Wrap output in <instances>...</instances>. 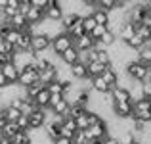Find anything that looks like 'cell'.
<instances>
[{"instance_id": "23", "label": "cell", "mask_w": 151, "mask_h": 144, "mask_svg": "<svg viewBox=\"0 0 151 144\" xmlns=\"http://www.w3.org/2000/svg\"><path fill=\"white\" fill-rule=\"evenodd\" d=\"M115 42H117V33H115V31H109V29H107L105 33L101 35V39L98 41V44L103 46V48H111V46L115 44Z\"/></svg>"}, {"instance_id": "39", "label": "cell", "mask_w": 151, "mask_h": 144, "mask_svg": "<svg viewBox=\"0 0 151 144\" xmlns=\"http://www.w3.org/2000/svg\"><path fill=\"white\" fill-rule=\"evenodd\" d=\"M6 6H10V8H14V10H17L19 2H17V0H8V4H6Z\"/></svg>"}, {"instance_id": "45", "label": "cell", "mask_w": 151, "mask_h": 144, "mask_svg": "<svg viewBox=\"0 0 151 144\" xmlns=\"http://www.w3.org/2000/svg\"><path fill=\"white\" fill-rule=\"evenodd\" d=\"M0 108H2V104H0Z\"/></svg>"}, {"instance_id": "28", "label": "cell", "mask_w": 151, "mask_h": 144, "mask_svg": "<svg viewBox=\"0 0 151 144\" xmlns=\"http://www.w3.org/2000/svg\"><path fill=\"white\" fill-rule=\"evenodd\" d=\"M94 8H100V10H105V12H113L117 8V0H96Z\"/></svg>"}, {"instance_id": "3", "label": "cell", "mask_w": 151, "mask_h": 144, "mask_svg": "<svg viewBox=\"0 0 151 144\" xmlns=\"http://www.w3.org/2000/svg\"><path fill=\"white\" fill-rule=\"evenodd\" d=\"M35 83H38V71L35 69V63H31L29 67H25V69L19 73L17 83H15V85H19L21 89H27V87L35 85Z\"/></svg>"}, {"instance_id": "6", "label": "cell", "mask_w": 151, "mask_h": 144, "mask_svg": "<svg viewBox=\"0 0 151 144\" xmlns=\"http://www.w3.org/2000/svg\"><path fill=\"white\" fill-rule=\"evenodd\" d=\"M111 113L115 119H130L132 115V102H113Z\"/></svg>"}, {"instance_id": "21", "label": "cell", "mask_w": 151, "mask_h": 144, "mask_svg": "<svg viewBox=\"0 0 151 144\" xmlns=\"http://www.w3.org/2000/svg\"><path fill=\"white\" fill-rule=\"evenodd\" d=\"M94 17V21H96V25H109V12L105 10H100V8H94L92 14H90Z\"/></svg>"}, {"instance_id": "11", "label": "cell", "mask_w": 151, "mask_h": 144, "mask_svg": "<svg viewBox=\"0 0 151 144\" xmlns=\"http://www.w3.org/2000/svg\"><path fill=\"white\" fill-rule=\"evenodd\" d=\"M58 58L61 60L63 65L69 67V65H73V63H77V62H78V50H77L75 46H71V48H67L65 52H61Z\"/></svg>"}, {"instance_id": "27", "label": "cell", "mask_w": 151, "mask_h": 144, "mask_svg": "<svg viewBox=\"0 0 151 144\" xmlns=\"http://www.w3.org/2000/svg\"><path fill=\"white\" fill-rule=\"evenodd\" d=\"M10 140L14 144H31V135L27 133V131H17Z\"/></svg>"}, {"instance_id": "18", "label": "cell", "mask_w": 151, "mask_h": 144, "mask_svg": "<svg viewBox=\"0 0 151 144\" xmlns=\"http://www.w3.org/2000/svg\"><path fill=\"white\" fill-rule=\"evenodd\" d=\"M136 62L144 63L145 67L151 65V44H144L140 50L136 52Z\"/></svg>"}, {"instance_id": "32", "label": "cell", "mask_w": 151, "mask_h": 144, "mask_svg": "<svg viewBox=\"0 0 151 144\" xmlns=\"http://www.w3.org/2000/svg\"><path fill=\"white\" fill-rule=\"evenodd\" d=\"M75 125H77V131H84L88 129V121H86V111L78 117H75Z\"/></svg>"}, {"instance_id": "10", "label": "cell", "mask_w": 151, "mask_h": 144, "mask_svg": "<svg viewBox=\"0 0 151 144\" xmlns=\"http://www.w3.org/2000/svg\"><path fill=\"white\" fill-rule=\"evenodd\" d=\"M69 73H71V79H77V81H86L88 79V71H86V65L82 62L69 65Z\"/></svg>"}, {"instance_id": "37", "label": "cell", "mask_w": 151, "mask_h": 144, "mask_svg": "<svg viewBox=\"0 0 151 144\" xmlns=\"http://www.w3.org/2000/svg\"><path fill=\"white\" fill-rule=\"evenodd\" d=\"M52 144H73V140H71V138H65V137H58Z\"/></svg>"}, {"instance_id": "14", "label": "cell", "mask_w": 151, "mask_h": 144, "mask_svg": "<svg viewBox=\"0 0 151 144\" xmlns=\"http://www.w3.org/2000/svg\"><path fill=\"white\" fill-rule=\"evenodd\" d=\"M78 19H81V15H78V14H75V12H65V14H63V17L59 19V25H61V29L67 33V31H69L71 27L78 21Z\"/></svg>"}, {"instance_id": "19", "label": "cell", "mask_w": 151, "mask_h": 144, "mask_svg": "<svg viewBox=\"0 0 151 144\" xmlns=\"http://www.w3.org/2000/svg\"><path fill=\"white\" fill-rule=\"evenodd\" d=\"M48 102H50V92H48V89L44 87V89L33 98V104L38 108V110H46V108H48Z\"/></svg>"}, {"instance_id": "5", "label": "cell", "mask_w": 151, "mask_h": 144, "mask_svg": "<svg viewBox=\"0 0 151 144\" xmlns=\"http://www.w3.org/2000/svg\"><path fill=\"white\" fill-rule=\"evenodd\" d=\"M63 14H65V10L61 8V0H50L48 8L44 10V19L59 23V19L63 17Z\"/></svg>"}, {"instance_id": "36", "label": "cell", "mask_w": 151, "mask_h": 144, "mask_svg": "<svg viewBox=\"0 0 151 144\" xmlns=\"http://www.w3.org/2000/svg\"><path fill=\"white\" fill-rule=\"evenodd\" d=\"M29 8H31V4H29V2H23V4H19V6H17V14H21V15H27Z\"/></svg>"}, {"instance_id": "29", "label": "cell", "mask_w": 151, "mask_h": 144, "mask_svg": "<svg viewBox=\"0 0 151 144\" xmlns=\"http://www.w3.org/2000/svg\"><path fill=\"white\" fill-rule=\"evenodd\" d=\"M81 23H82V29H84L86 35H90V33H92V29L96 27V21H94L92 15H84V17L81 19Z\"/></svg>"}, {"instance_id": "20", "label": "cell", "mask_w": 151, "mask_h": 144, "mask_svg": "<svg viewBox=\"0 0 151 144\" xmlns=\"http://www.w3.org/2000/svg\"><path fill=\"white\" fill-rule=\"evenodd\" d=\"M8 25L12 27V29H17V31H25L27 27V19H25V15H21V14H15V15H12L10 19H8Z\"/></svg>"}, {"instance_id": "22", "label": "cell", "mask_w": 151, "mask_h": 144, "mask_svg": "<svg viewBox=\"0 0 151 144\" xmlns=\"http://www.w3.org/2000/svg\"><path fill=\"white\" fill-rule=\"evenodd\" d=\"M55 81V65H52L48 67V69H44V71H40L38 73V83H42V85H50V83H54Z\"/></svg>"}, {"instance_id": "42", "label": "cell", "mask_w": 151, "mask_h": 144, "mask_svg": "<svg viewBox=\"0 0 151 144\" xmlns=\"http://www.w3.org/2000/svg\"><path fill=\"white\" fill-rule=\"evenodd\" d=\"M6 4H8V0H0V10H2V8H6Z\"/></svg>"}, {"instance_id": "40", "label": "cell", "mask_w": 151, "mask_h": 144, "mask_svg": "<svg viewBox=\"0 0 151 144\" xmlns=\"http://www.w3.org/2000/svg\"><path fill=\"white\" fill-rule=\"evenodd\" d=\"M81 4H84V6H90V8H94V4H96V0H78Z\"/></svg>"}, {"instance_id": "34", "label": "cell", "mask_w": 151, "mask_h": 144, "mask_svg": "<svg viewBox=\"0 0 151 144\" xmlns=\"http://www.w3.org/2000/svg\"><path fill=\"white\" fill-rule=\"evenodd\" d=\"M29 4H31L33 8H38V10H42V12H44L46 8H48L50 0H29Z\"/></svg>"}, {"instance_id": "4", "label": "cell", "mask_w": 151, "mask_h": 144, "mask_svg": "<svg viewBox=\"0 0 151 144\" xmlns=\"http://www.w3.org/2000/svg\"><path fill=\"white\" fill-rule=\"evenodd\" d=\"M50 42H52V39L48 37V35H44V33L33 35V37H31V52L40 54V52L50 50Z\"/></svg>"}, {"instance_id": "31", "label": "cell", "mask_w": 151, "mask_h": 144, "mask_svg": "<svg viewBox=\"0 0 151 144\" xmlns=\"http://www.w3.org/2000/svg\"><path fill=\"white\" fill-rule=\"evenodd\" d=\"M46 89H48L50 94H63V90H65L59 81H54V83H50V85H46Z\"/></svg>"}, {"instance_id": "24", "label": "cell", "mask_w": 151, "mask_h": 144, "mask_svg": "<svg viewBox=\"0 0 151 144\" xmlns=\"http://www.w3.org/2000/svg\"><path fill=\"white\" fill-rule=\"evenodd\" d=\"M107 65H101L100 62H90L88 65H86V71H88V77H100L103 73V69H105Z\"/></svg>"}, {"instance_id": "33", "label": "cell", "mask_w": 151, "mask_h": 144, "mask_svg": "<svg viewBox=\"0 0 151 144\" xmlns=\"http://www.w3.org/2000/svg\"><path fill=\"white\" fill-rule=\"evenodd\" d=\"M15 125H17L19 131H27V133H29V119H27V115H19V119L15 121Z\"/></svg>"}, {"instance_id": "12", "label": "cell", "mask_w": 151, "mask_h": 144, "mask_svg": "<svg viewBox=\"0 0 151 144\" xmlns=\"http://www.w3.org/2000/svg\"><path fill=\"white\" fill-rule=\"evenodd\" d=\"M73 46L77 48L78 52H86V50H90V48L96 46V42L90 39V35L84 33V35H81L78 39H75V41H73Z\"/></svg>"}, {"instance_id": "26", "label": "cell", "mask_w": 151, "mask_h": 144, "mask_svg": "<svg viewBox=\"0 0 151 144\" xmlns=\"http://www.w3.org/2000/svg\"><path fill=\"white\" fill-rule=\"evenodd\" d=\"M17 125L15 123H10V121H6V125L0 129V137H4V138H12L15 133H17Z\"/></svg>"}, {"instance_id": "35", "label": "cell", "mask_w": 151, "mask_h": 144, "mask_svg": "<svg viewBox=\"0 0 151 144\" xmlns=\"http://www.w3.org/2000/svg\"><path fill=\"white\" fill-rule=\"evenodd\" d=\"M142 94H144V98H151V81L142 83Z\"/></svg>"}, {"instance_id": "1", "label": "cell", "mask_w": 151, "mask_h": 144, "mask_svg": "<svg viewBox=\"0 0 151 144\" xmlns=\"http://www.w3.org/2000/svg\"><path fill=\"white\" fill-rule=\"evenodd\" d=\"M124 75L134 83H144L145 79H147V67H145L144 63L132 60V62H128L124 65Z\"/></svg>"}, {"instance_id": "15", "label": "cell", "mask_w": 151, "mask_h": 144, "mask_svg": "<svg viewBox=\"0 0 151 144\" xmlns=\"http://www.w3.org/2000/svg\"><path fill=\"white\" fill-rule=\"evenodd\" d=\"M90 79V89H92V92H98V94H107L109 92V87H107V83L103 81L101 77H88Z\"/></svg>"}, {"instance_id": "2", "label": "cell", "mask_w": 151, "mask_h": 144, "mask_svg": "<svg viewBox=\"0 0 151 144\" xmlns=\"http://www.w3.org/2000/svg\"><path fill=\"white\" fill-rule=\"evenodd\" d=\"M71 46H73V39H71V35H67L65 31L59 33V35H55V37L52 39V42H50V50L54 52L55 56H59L61 52H65L67 48H71Z\"/></svg>"}, {"instance_id": "44", "label": "cell", "mask_w": 151, "mask_h": 144, "mask_svg": "<svg viewBox=\"0 0 151 144\" xmlns=\"http://www.w3.org/2000/svg\"><path fill=\"white\" fill-rule=\"evenodd\" d=\"M132 144H142V142H140V140H136V142H132Z\"/></svg>"}, {"instance_id": "30", "label": "cell", "mask_w": 151, "mask_h": 144, "mask_svg": "<svg viewBox=\"0 0 151 144\" xmlns=\"http://www.w3.org/2000/svg\"><path fill=\"white\" fill-rule=\"evenodd\" d=\"M105 31H107V27H105V25H96V27L92 29V33H90V39H92L94 42H98V41L101 39V35L105 33Z\"/></svg>"}, {"instance_id": "17", "label": "cell", "mask_w": 151, "mask_h": 144, "mask_svg": "<svg viewBox=\"0 0 151 144\" xmlns=\"http://www.w3.org/2000/svg\"><path fill=\"white\" fill-rule=\"evenodd\" d=\"M134 35H136V31H134V23L126 21V23H122V25L119 27V41H121V42H126L128 39H132Z\"/></svg>"}, {"instance_id": "43", "label": "cell", "mask_w": 151, "mask_h": 144, "mask_svg": "<svg viewBox=\"0 0 151 144\" xmlns=\"http://www.w3.org/2000/svg\"><path fill=\"white\" fill-rule=\"evenodd\" d=\"M17 2H19V4H23V2H29V0H17Z\"/></svg>"}, {"instance_id": "9", "label": "cell", "mask_w": 151, "mask_h": 144, "mask_svg": "<svg viewBox=\"0 0 151 144\" xmlns=\"http://www.w3.org/2000/svg\"><path fill=\"white\" fill-rule=\"evenodd\" d=\"M100 77L107 83V87H109V89H115V87H117V83H119V71L115 69V65L111 63V65H107L105 69H103V73L100 75ZM109 92H111V90H109Z\"/></svg>"}, {"instance_id": "7", "label": "cell", "mask_w": 151, "mask_h": 144, "mask_svg": "<svg viewBox=\"0 0 151 144\" xmlns=\"http://www.w3.org/2000/svg\"><path fill=\"white\" fill-rule=\"evenodd\" d=\"M0 73L4 75V79L8 81V85H15V83H17L19 71H17V67L14 65V62L2 63V65H0Z\"/></svg>"}, {"instance_id": "13", "label": "cell", "mask_w": 151, "mask_h": 144, "mask_svg": "<svg viewBox=\"0 0 151 144\" xmlns=\"http://www.w3.org/2000/svg\"><path fill=\"white\" fill-rule=\"evenodd\" d=\"M111 98H113V102H132V96H130L128 89H124V87H115V89H111Z\"/></svg>"}, {"instance_id": "16", "label": "cell", "mask_w": 151, "mask_h": 144, "mask_svg": "<svg viewBox=\"0 0 151 144\" xmlns=\"http://www.w3.org/2000/svg\"><path fill=\"white\" fill-rule=\"evenodd\" d=\"M25 19H27V25H38V23L44 19V12L31 6L29 12H27V15H25Z\"/></svg>"}, {"instance_id": "25", "label": "cell", "mask_w": 151, "mask_h": 144, "mask_svg": "<svg viewBox=\"0 0 151 144\" xmlns=\"http://www.w3.org/2000/svg\"><path fill=\"white\" fill-rule=\"evenodd\" d=\"M19 37H21V31H17V29H8V33L4 35V39L2 41L4 42H8V44H12V46H15L17 44V41H19Z\"/></svg>"}, {"instance_id": "38", "label": "cell", "mask_w": 151, "mask_h": 144, "mask_svg": "<svg viewBox=\"0 0 151 144\" xmlns=\"http://www.w3.org/2000/svg\"><path fill=\"white\" fill-rule=\"evenodd\" d=\"M100 144H119V138H117V137H111V135H109V137L103 138Z\"/></svg>"}, {"instance_id": "8", "label": "cell", "mask_w": 151, "mask_h": 144, "mask_svg": "<svg viewBox=\"0 0 151 144\" xmlns=\"http://www.w3.org/2000/svg\"><path fill=\"white\" fill-rule=\"evenodd\" d=\"M27 119H29V131H38L46 123V113L44 110H35L31 115H27Z\"/></svg>"}, {"instance_id": "41", "label": "cell", "mask_w": 151, "mask_h": 144, "mask_svg": "<svg viewBox=\"0 0 151 144\" xmlns=\"http://www.w3.org/2000/svg\"><path fill=\"white\" fill-rule=\"evenodd\" d=\"M6 87H8V81L4 79V75L0 73V90H2V89H6Z\"/></svg>"}]
</instances>
